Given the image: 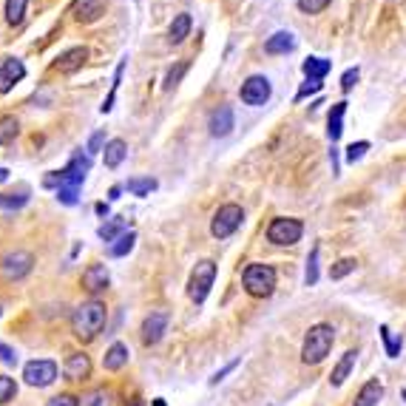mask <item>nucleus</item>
Here are the masks:
<instances>
[{
	"label": "nucleus",
	"instance_id": "nucleus-1",
	"mask_svg": "<svg viewBox=\"0 0 406 406\" xmlns=\"http://www.w3.org/2000/svg\"><path fill=\"white\" fill-rule=\"evenodd\" d=\"M105 321H108L105 304L100 298H88L80 307H74V313H71V333H74L77 341L91 344L105 330Z\"/></svg>",
	"mask_w": 406,
	"mask_h": 406
},
{
	"label": "nucleus",
	"instance_id": "nucleus-2",
	"mask_svg": "<svg viewBox=\"0 0 406 406\" xmlns=\"http://www.w3.org/2000/svg\"><path fill=\"white\" fill-rule=\"evenodd\" d=\"M333 344H335V327L333 324H313L304 335V344H301V361L307 367H316L321 364L330 353H333Z\"/></svg>",
	"mask_w": 406,
	"mask_h": 406
},
{
	"label": "nucleus",
	"instance_id": "nucleus-3",
	"mask_svg": "<svg viewBox=\"0 0 406 406\" xmlns=\"http://www.w3.org/2000/svg\"><path fill=\"white\" fill-rule=\"evenodd\" d=\"M91 171V154H83L77 151L68 165L63 171H51L46 179H43V188H54V191H63V188H71V191H80V185L85 182V174Z\"/></svg>",
	"mask_w": 406,
	"mask_h": 406
},
{
	"label": "nucleus",
	"instance_id": "nucleus-4",
	"mask_svg": "<svg viewBox=\"0 0 406 406\" xmlns=\"http://www.w3.org/2000/svg\"><path fill=\"white\" fill-rule=\"evenodd\" d=\"M276 267L273 264H264V261H250L241 273V284H244V293L253 296V298H267L273 296L276 290Z\"/></svg>",
	"mask_w": 406,
	"mask_h": 406
},
{
	"label": "nucleus",
	"instance_id": "nucleus-5",
	"mask_svg": "<svg viewBox=\"0 0 406 406\" xmlns=\"http://www.w3.org/2000/svg\"><path fill=\"white\" fill-rule=\"evenodd\" d=\"M304 236V222L301 219H293V216H276L270 224H267V241L279 244V247H293L298 244Z\"/></svg>",
	"mask_w": 406,
	"mask_h": 406
},
{
	"label": "nucleus",
	"instance_id": "nucleus-6",
	"mask_svg": "<svg viewBox=\"0 0 406 406\" xmlns=\"http://www.w3.org/2000/svg\"><path fill=\"white\" fill-rule=\"evenodd\" d=\"M213 281H216V261L213 259L197 261V267L191 270V279H188V298L194 304H204L207 296H210Z\"/></svg>",
	"mask_w": 406,
	"mask_h": 406
},
{
	"label": "nucleus",
	"instance_id": "nucleus-7",
	"mask_svg": "<svg viewBox=\"0 0 406 406\" xmlns=\"http://www.w3.org/2000/svg\"><path fill=\"white\" fill-rule=\"evenodd\" d=\"M57 375H60V367H57V361H51V358H34V361H28V364L23 367V381H26L28 387H34V390L51 387V384L57 381Z\"/></svg>",
	"mask_w": 406,
	"mask_h": 406
},
{
	"label": "nucleus",
	"instance_id": "nucleus-8",
	"mask_svg": "<svg viewBox=\"0 0 406 406\" xmlns=\"http://www.w3.org/2000/svg\"><path fill=\"white\" fill-rule=\"evenodd\" d=\"M241 222H244V210H241L239 204L227 202L213 213V219H210V233H213L216 239H227V236H233V233L241 227Z\"/></svg>",
	"mask_w": 406,
	"mask_h": 406
},
{
	"label": "nucleus",
	"instance_id": "nucleus-9",
	"mask_svg": "<svg viewBox=\"0 0 406 406\" xmlns=\"http://www.w3.org/2000/svg\"><path fill=\"white\" fill-rule=\"evenodd\" d=\"M270 94H273V85H270V80H267V77H261V74L247 77V80L241 83V88H239L241 103H244V105H253V108L264 105V103L270 100Z\"/></svg>",
	"mask_w": 406,
	"mask_h": 406
},
{
	"label": "nucleus",
	"instance_id": "nucleus-10",
	"mask_svg": "<svg viewBox=\"0 0 406 406\" xmlns=\"http://www.w3.org/2000/svg\"><path fill=\"white\" fill-rule=\"evenodd\" d=\"M31 267H34V256H31L28 250H11V253H6V256L0 259V270H3V276H6L9 281L26 279V276L31 273Z\"/></svg>",
	"mask_w": 406,
	"mask_h": 406
},
{
	"label": "nucleus",
	"instance_id": "nucleus-11",
	"mask_svg": "<svg viewBox=\"0 0 406 406\" xmlns=\"http://www.w3.org/2000/svg\"><path fill=\"white\" fill-rule=\"evenodd\" d=\"M168 324H171V313H165V310H157V313H151V316H145V321H142V344L145 347H154V344H160L162 338H165V333H168Z\"/></svg>",
	"mask_w": 406,
	"mask_h": 406
},
{
	"label": "nucleus",
	"instance_id": "nucleus-12",
	"mask_svg": "<svg viewBox=\"0 0 406 406\" xmlns=\"http://www.w3.org/2000/svg\"><path fill=\"white\" fill-rule=\"evenodd\" d=\"M26 77V66L17 57H6L0 63V94H9L20 80Z\"/></svg>",
	"mask_w": 406,
	"mask_h": 406
},
{
	"label": "nucleus",
	"instance_id": "nucleus-13",
	"mask_svg": "<svg viewBox=\"0 0 406 406\" xmlns=\"http://www.w3.org/2000/svg\"><path fill=\"white\" fill-rule=\"evenodd\" d=\"M108 284H111V276H108V267H105V264H91V267L83 270V290H85V293L97 296V293L108 290Z\"/></svg>",
	"mask_w": 406,
	"mask_h": 406
},
{
	"label": "nucleus",
	"instance_id": "nucleus-14",
	"mask_svg": "<svg viewBox=\"0 0 406 406\" xmlns=\"http://www.w3.org/2000/svg\"><path fill=\"white\" fill-rule=\"evenodd\" d=\"M63 375L68 381H85L91 375V358L85 353H71L63 364Z\"/></svg>",
	"mask_w": 406,
	"mask_h": 406
},
{
	"label": "nucleus",
	"instance_id": "nucleus-15",
	"mask_svg": "<svg viewBox=\"0 0 406 406\" xmlns=\"http://www.w3.org/2000/svg\"><path fill=\"white\" fill-rule=\"evenodd\" d=\"M85 60H88V48H85V46H74V48H68V51H63V54L57 57L54 68L63 71V74H71V71L83 68Z\"/></svg>",
	"mask_w": 406,
	"mask_h": 406
},
{
	"label": "nucleus",
	"instance_id": "nucleus-16",
	"mask_svg": "<svg viewBox=\"0 0 406 406\" xmlns=\"http://www.w3.org/2000/svg\"><path fill=\"white\" fill-rule=\"evenodd\" d=\"M355 364H358V350H347L344 355H341V361L333 367V373H330V387H344V381L350 378V373L355 370Z\"/></svg>",
	"mask_w": 406,
	"mask_h": 406
},
{
	"label": "nucleus",
	"instance_id": "nucleus-17",
	"mask_svg": "<svg viewBox=\"0 0 406 406\" xmlns=\"http://www.w3.org/2000/svg\"><path fill=\"white\" fill-rule=\"evenodd\" d=\"M210 137H227L233 131V108L230 105H219L213 114H210Z\"/></svg>",
	"mask_w": 406,
	"mask_h": 406
},
{
	"label": "nucleus",
	"instance_id": "nucleus-18",
	"mask_svg": "<svg viewBox=\"0 0 406 406\" xmlns=\"http://www.w3.org/2000/svg\"><path fill=\"white\" fill-rule=\"evenodd\" d=\"M128 358H131L128 347H125L123 341H114V344L105 350V355H103V370H105V373H120V370L128 364Z\"/></svg>",
	"mask_w": 406,
	"mask_h": 406
},
{
	"label": "nucleus",
	"instance_id": "nucleus-19",
	"mask_svg": "<svg viewBox=\"0 0 406 406\" xmlns=\"http://www.w3.org/2000/svg\"><path fill=\"white\" fill-rule=\"evenodd\" d=\"M384 401V384L378 381V378H370L361 390H358V395L353 398V406H378Z\"/></svg>",
	"mask_w": 406,
	"mask_h": 406
},
{
	"label": "nucleus",
	"instance_id": "nucleus-20",
	"mask_svg": "<svg viewBox=\"0 0 406 406\" xmlns=\"http://www.w3.org/2000/svg\"><path fill=\"white\" fill-rule=\"evenodd\" d=\"M344 114H347V103L341 100V103L333 105L330 120H327V137H330L333 145H335V142L341 140V134H344Z\"/></svg>",
	"mask_w": 406,
	"mask_h": 406
},
{
	"label": "nucleus",
	"instance_id": "nucleus-21",
	"mask_svg": "<svg viewBox=\"0 0 406 406\" xmlns=\"http://www.w3.org/2000/svg\"><path fill=\"white\" fill-rule=\"evenodd\" d=\"M125 157H128V142L125 140H108V145L103 148L105 168H120Z\"/></svg>",
	"mask_w": 406,
	"mask_h": 406
},
{
	"label": "nucleus",
	"instance_id": "nucleus-22",
	"mask_svg": "<svg viewBox=\"0 0 406 406\" xmlns=\"http://www.w3.org/2000/svg\"><path fill=\"white\" fill-rule=\"evenodd\" d=\"M296 48V37L290 31H276L273 37H267L264 43V51L267 54H290Z\"/></svg>",
	"mask_w": 406,
	"mask_h": 406
},
{
	"label": "nucleus",
	"instance_id": "nucleus-23",
	"mask_svg": "<svg viewBox=\"0 0 406 406\" xmlns=\"http://www.w3.org/2000/svg\"><path fill=\"white\" fill-rule=\"evenodd\" d=\"M103 9H105L103 0H77V3H74V17H77L80 23H94V20L103 14Z\"/></svg>",
	"mask_w": 406,
	"mask_h": 406
},
{
	"label": "nucleus",
	"instance_id": "nucleus-24",
	"mask_svg": "<svg viewBox=\"0 0 406 406\" xmlns=\"http://www.w3.org/2000/svg\"><path fill=\"white\" fill-rule=\"evenodd\" d=\"M188 34H191V14L182 11V14L174 17V23H171V28H168V43H171V46H179Z\"/></svg>",
	"mask_w": 406,
	"mask_h": 406
},
{
	"label": "nucleus",
	"instance_id": "nucleus-25",
	"mask_svg": "<svg viewBox=\"0 0 406 406\" xmlns=\"http://www.w3.org/2000/svg\"><path fill=\"white\" fill-rule=\"evenodd\" d=\"M330 68H333V63L324 60V57H307L301 63V71L307 74V80H324L330 74Z\"/></svg>",
	"mask_w": 406,
	"mask_h": 406
},
{
	"label": "nucleus",
	"instance_id": "nucleus-26",
	"mask_svg": "<svg viewBox=\"0 0 406 406\" xmlns=\"http://www.w3.org/2000/svg\"><path fill=\"white\" fill-rule=\"evenodd\" d=\"M125 230H128V222H125V219H111V222H105V224L97 227V236H100L103 241H111V244H114Z\"/></svg>",
	"mask_w": 406,
	"mask_h": 406
},
{
	"label": "nucleus",
	"instance_id": "nucleus-27",
	"mask_svg": "<svg viewBox=\"0 0 406 406\" xmlns=\"http://www.w3.org/2000/svg\"><path fill=\"white\" fill-rule=\"evenodd\" d=\"M134 244H137V233H134V230H125V233L108 247V256H111V259H123V256H128V253L134 250Z\"/></svg>",
	"mask_w": 406,
	"mask_h": 406
},
{
	"label": "nucleus",
	"instance_id": "nucleus-28",
	"mask_svg": "<svg viewBox=\"0 0 406 406\" xmlns=\"http://www.w3.org/2000/svg\"><path fill=\"white\" fill-rule=\"evenodd\" d=\"M157 179H151V177H137V179H128L125 182V188L134 194V197H148V194H154L157 191Z\"/></svg>",
	"mask_w": 406,
	"mask_h": 406
},
{
	"label": "nucleus",
	"instance_id": "nucleus-29",
	"mask_svg": "<svg viewBox=\"0 0 406 406\" xmlns=\"http://www.w3.org/2000/svg\"><path fill=\"white\" fill-rule=\"evenodd\" d=\"M20 134V123H17V117H0V145H9V142H14V137Z\"/></svg>",
	"mask_w": 406,
	"mask_h": 406
},
{
	"label": "nucleus",
	"instance_id": "nucleus-30",
	"mask_svg": "<svg viewBox=\"0 0 406 406\" xmlns=\"http://www.w3.org/2000/svg\"><path fill=\"white\" fill-rule=\"evenodd\" d=\"M378 333H381V341H384L387 355H390V358H398V355H401L404 341H401V338H395V335H392V330H390L387 324H381V330H378Z\"/></svg>",
	"mask_w": 406,
	"mask_h": 406
},
{
	"label": "nucleus",
	"instance_id": "nucleus-31",
	"mask_svg": "<svg viewBox=\"0 0 406 406\" xmlns=\"http://www.w3.org/2000/svg\"><path fill=\"white\" fill-rule=\"evenodd\" d=\"M318 247H313L310 250V256H307V270H304V284L307 287H316L318 284Z\"/></svg>",
	"mask_w": 406,
	"mask_h": 406
},
{
	"label": "nucleus",
	"instance_id": "nucleus-32",
	"mask_svg": "<svg viewBox=\"0 0 406 406\" xmlns=\"http://www.w3.org/2000/svg\"><path fill=\"white\" fill-rule=\"evenodd\" d=\"M26 3H28V0H6V23H9V26H17V23H23V14H26Z\"/></svg>",
	"mask_w": 406,
	"mask_h": 406
},
{
	"label": "nucleus",
	"instance_id": "nucleus-33",
	"mask_svg": "<svg viewBox=\"0 0 406 406\" xmlns=\"http://www.w3.org/2000/svg\"><path fill=\"white\" fill-rule=\"evenodd\" d=\"M355 267H358L355 259H341V261H335V264L330 267V279H333V281H341V279H347Z\"/></svg>",
	"mask_w": 406,
	"mask_h": 406
},
{
	"label": "nucleus",
	"instance_id": "nucleus-34",
	"mask_svg": "<svg viewBox=\"0 0 406 406\" xmlns=\"http://www.w3.org/2000/svg\"><path fill=\"white\" fill-rule=\"evenodd\" d=\"M14 395H17V381L9 375H0V406L14 401Z\"/></svg>",
	"mask_w": 406,
	"mask_h": 406
},
{
	"label": "nucleus",
	"instance_id": "nucleus-35",
	"mask_svg": "<svg viewBox=\"0 0 406 406\" xmlns=\"http://www.w3.org/2000/svg\"><path fill=\"white\" fill-rule=\"evenodd\" d=\"M123 71H125V60H123V63L117 66V74H114V85H111V94H108V100H105V103H103V108H100L103 114H108V111L114 108V97H117V88H120V80H123Z\"/></svg>",
	"mask_w": 406,
	"mask_h": 406
},
{
	"label": "nucleus",
	"instance_id": "nucleus-36",
	"mask_svg": "<svg viewBox=\"0 0 406 406\" xmlns=\"http://www.w3.org/2000/svg\"><path fill=\"white\" fill-rule=\"evenodd\" d=\"M321 88H324V83H321V80H307V83H301V88L296 91V103H301V100H307V97L318 94Z\"/></svg>",
	"mask_w": 406,
	"mask_h": 406
},
{
	"label": "nucleus",
	"instance_id": "nucleus-37",
	"mask_svg": "<svg viewBox=\"0 0 406 406\" xmlns=\"http://www.w3.org/2000/svg\"><path fill=\"white\" fill-rule=\"evenodd\" d=\"M367 151H370V142H367V140L347 145V162H350V165H355L358 160H364V154H367Z\"/></svg>",
	"mask_w": 406,
	"mask_h": 406
},
{
	"label": "nucleus",
	"instance_id": "nucleus-38",
	"mask_svg": "<svg viewBox=\"0 0 406 406\" xmlns=\"http://www.w3.org/2000/svg\"><path fill=\"white\" fill-rule=\"evenodd\" d=\"M185 71H188V63H179L177 68H171L168 77H165V91H174V88L179 85V80L185 77Z\"/></svg>",
	"mask_w": 406,
	"mask_h": 406
},
{
	"label": "nucleus",
	"instance_id": "nucleus-39",
	"mask_svg": "<svg viewBox=\"0 0 406 406\" xmlns=\"http://www.w3.org/2000/svg\"><path fill=\"white\" fill-rule=\"evenodd\" d=\"M330 3H333V0H298V9H301L304 14H318V11H324Z\"/></svg>",
	"mask_w": 406,
	"mask_h": 406
},
{
	"label": "nucleus",
	"instance_id": "nucleus-40",
	"mask_svg": "<svg viewBox=\"0 0 406 406\" xmlns=\"http://www.w3.org/2000/svg\"><path fill=\"white\" fill-rule=\"evenodd\" d=\"M358 77H361L358 66H355V68H347V71L341 74V91H344V94H350V91H353V85L358 83Z\"/></svg>",
	"mask_w": 406,
	"mask_h": 406
},
{
	"label": "nucleus",
	"instance_id": "nucleus-41",
	"mask_svg": "<svg viewBox=\"0 0 406 406\" xmlns=\"http://www.w3.org/2000/svg\"><path fill=\"white\" fill-rule=\"evenodd\" d=\"M83 406H108V392L105 390H94L83 398Z\"/></svg>",
	"mask_w": 406,
	"mask_h": 406
},
{
	"label": "nucleus",
	"instance_id": "nucleus-42",
	"mask_svg": "<svg viewBox=\"0 0 406 406\" xmlns=\"http://www.w3.org/2000/svg\"><path fill=\"white\" fill-rule=\"evenodd\" d=\"M28 202V194L26 191H20V194H3V207H23V204Z\"/></svg>",
	"mask_w": 406,
	"mask_h": 406
},
{
	"label": "nucleus",
	"instance_id": "nucleus-43",
	"mask_svg": "<svg viewBox=\"0 0 406 406\" xmlns=\"http://www.w3.org/2000/svg\"><path fill=\"white\" fill-rule=\"evenodd\" d=\"M46 406H80V398H74L71 392H60V395H54Z\"/></svg>",
	"mask_w": 406,
	"mask_h": 406
},
{
	"label": "nucleus",
	"instance_id": "nucleus-44",
	"mask_svg": "<svg viewBox=\"0 0 406 406\" xmlns=\"http://www.w3.org/2000/svg\"><path fill=\"white\" fill-rule=\"evenodd\" d=\"M239 364H241V358H233V361L227 364V367H222V370H219V373H216V375L210 378V387H216L219 381H224V375H230V373H233V370H236Z\"/></svg>",
	"mask_w": 406,
	"mask_h": 406
},
{
	"label": "nucleus",
	"instance_id": "nucleus-45",
	"mask_svg": "<svg viewBox=\"0 0 406 406\" xmlns=\"http://www.w3.org/2000/svg\"><path fill=\"white\" fill-rule=\"evenodd\" d=\"M103 145H108V142H105V131H97V134H91V140H88V154H97Z\"/></svg>",
	"mask_w": 406,
	"mask_h": 406
},
{
	"label": "nucleus",
	"instance_id": "nucleus-46",
	"mask_svg": "<svg viewBox=\"0 0 406 406\" xmlns=\"http://www.w3.org/2000/svg\"><path fill=\"white\" fill-rule=\"evenodd\" d=\"M0 361H3L6 367H14V364H17V353H14L11 347H6V344H0Z\"/></svg>",
	"mask_w": 406,
	"mask_h": 406
},
{
	"label": "nucleus",
	"instance_id": "nucleus-47",
	"mask_svg": "<svg viewBox=\"0 0 406 406\" xmlns=\"http://www.w3.org/2000/svg\"><path fill=\"white\" fill-rule=\"evenodd\" d=\"M120 194H123V188H120V185H114V188L108 191V199H120Z\"/></svg>",
	"mask_w": 406,
	"mask_h": 406
},
{
	"label": "nucleus",
	"instance_id": "nucleus-48",
	"mask_svg": "<svg viewBox=\"0 0 406 406\" xmlns=\"http://www.w3.org/2000/svg\"><path fill=\"white\" fill-rule=\"evenodd\" d=\"M94 210H97L100 216H108V204H105V202H97V207H94Z\"/></svg>",
	"mask_w": 406,
	"mask_h": 406
},
{
	"label": "nucleus",
	"instance_id": "nucleus-49",
	"mask_svg": "<svg viewBox=\"0 0 406 406\" xmlns=\"http://www.w3.org/2000/svg\"><path fill=\"white\" fill-rule=\"evenodd\" d=\"M6 179H9V171H6V168H0V185H3Z\"/></svg>",
	"mask_w": 406,
	"mask_h": 406
},
{
	"label": "nucleus",
	"instance_id": "nucleus-50",
	"mask_svg": "<svg viewBox=\"0 0 406 406\" xmlns=\"http://www.w3.org/2000/svg\"><path fill=\"white\" fill-rule=\"evenodd\" d=\"M128 406H148V404H145L142 398H134V401H131V404H128Z\"/></svg>",
	"mask_w": 406,
	"mask_h": 406
},
{
	"label": "nucleus",
	"instance_id": "nucleus-51",
	"mask_svg": "<svg viewBox=\"0 0 406 406\" xmlns=\"http://www.w3.org/2000/svg\"><path fill=\"white\" fill-rule=\"evenodd\" d=\"M154 406H165V401H162V398H157V401H154Z\"/></svg>",
	"mask_w": 406,
	"mask_h": 406
},
{
	"label": "nucleus",
	"instance_id": "nucleus-52",
	"mask_svg": "<svg viewBox=\"0 0 406 406\" xmlns=\"http://www.w3.org/2000/svg\"><path fill=\"white\" fill-rule=\"evenodd\" d=\"M401 395H404V401H406V390H404V392H401Z\"/></svg>",
	"mask_w": 406,
	"mask_h": 406
},
{
	"label": "nucleus",
	"instance_id": "nucleus-53",
	"mask_svg": "<svg viewBox=\"0 0 406 406\" xmlns=\"http://www.w3.org/2000/svg\"><path fill=\"white\" fill-rule=\"evenodd\" d=\"M0 316H3V304H0Z\"/></svg>",
	"mask_w": 406,
	"mask_h": 406
}]
</instances>
